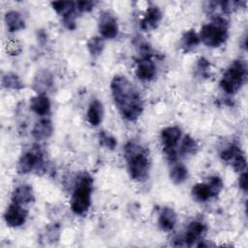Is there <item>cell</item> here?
I'll return each mask as SVG.
<instances>
[{"instance_id":"obj_24","label":"cell","mask_w":248,"mask_h":248,"mask_svg":"<svg viewBox=\"0 0 248 248\" xmlns=\"http://www.w3.org/2000/svg\"><path fill=\"white\" fill-rule=\"evenodd\" d=\"M199 145L198 142L189 135H186L181 142L180 148H179V154L181 156H189V155H195L198 152Z\"/></svg>"},{"instance_id":"obj_14","label":"cell","mask_w":248,"mask_h":248,"mask_svg":"<svg viewBox=\"0 0 248 248\" xmlns=\"http://www.w3.org/2000/svg\"><path fill=\"white\" fill-rule=\"evenodd\" d=\"M163 15L162 12L160 11V9L158 7H149L147 8V10L145 11L140 25V29L148 32L151 30H154L157 28V26L159 25L160 21L162 20Z\"/></svg>"},{"instance_id":"obj_1","label":"cell","mask_w":248,"mask_h":248,"mask_svg":"<svg viewBox=\"0 0 248 248\" xmlns=\"http://www.w3.org/2000/svg\"><path fill=\"white\" fill-rule=\"evenodd\" d=\"M114 105L121 116L128 121H136L142 113L143 102L140 91L125 76H115L110 82Z\"/></svg>"},{"instance_id":"obj_23","label":"cell","mask_w":248,"mask_h":248,"mask_svg":"<svg viewBox=\"0 0 248 248\" xmlns=\"http://www.w3.org/2000/svg\"><path fill=\"white\" fill-rule=\"evenodd\" d=\"M170 178L174 184H181L188 178V170L182 163H176L170 170Z\"/></svg>"},{"instance_id":"obj_10","label":"cell","mask_w":248,"mask_h":248,"mask_svg":"<svg viewBox=\"0 0 248 248\" xmlns=\"http://www.w3.org/2000/svg\"><path fill=\"white\" fill-rule=\"evenodd\" d=\"M221 159L226 162L227 164H230L231 167L235 171H244L247 166L246 157L241 150L239 146L236 144L231 143L227 145L220 153Z\"/></svg>"},{"instance_id":"obj_29","label":"cell","mask_w":248,"mask_h":248,"mask_svg":"<svg viewBox=\"0 0 248 248\" xmlns=\"http://www.w3.org/2000/svg\"><path fill=\"white\" fill-rule=\"evenodd\" d=\"M242 4H245V2H241V1H222L219 3L222 11L226 14H230L235 10H237L238 8L241 7Z\"/></svg>"},{"instance_id":"obj_4","label":"cell","mask_w":248,"mask_h":248,"mask_svg":"<svg viewBox=\"0 0 248 248\" xmlns=\"http://www.w3.org/2000/svg\"><path fill=\"white\" fill-rule=\"evenodd\" d=\"M229 24L222 16H215L209 23L204 24L200 31V41L210 47L222 46L228 39Z\"/></svg>"},{"instance_id":"obj_21","label":"cell","mask_w":248,"mask_h":248,"mask_svg":"<svg viewBox=\"0 0 248 248\" xmlns=\"http://www.w3.org/2000/svg\"><path fill=\"white\" fill-rule=\"evenodd\" d=\"M5 24L9 32H16L25 27L22 15L17 11H9L5 15Z\"/></svg>"},{"instance_id":"obj_28","label":"cell","mask_w":248,"mask_h":248,"mask_svg":"<svg viewBox=\"0 0 248 248\" xmlns=\"http://www.w3.org/2000/svg\"><path fill=\"white\" fill-rule=\"evenodd\" d=\"M98 140L102 146H105L106 148H108L109 150H113L117 145L116 139L105 131H101L99 133Z\"/></svg>"},{"instance_id":"obj_5","label":"cell","mask_w":248,"mask_h":248,"mask_svg":"<svg viewBox=\"0 0 248 248\" xmlns=\"http://www.w3.org/2000/svg\"><path fill=\"white\" fill-rule=\"evenodd\" d=\"M247 76V68L242 60H234L227 68L220 80V87L227 94H235L243 85Z\"/></svg>"},{"instance_id":"obj_12","label":"cell","mask_w":248,"mask_h":248,"mask_svg":"<svg viewBox=\"0 0 248 248\" xmlns=\"http://www.w3.org/2000/svg\"><path fill=\"white\" fill-rule=\"evenodd\" d=\"M98 28L102 38L113 39L118 34L117 20L114 16L108 12H104L100 15Z\"/></svg>"},{"instance_id":"obj_17","label":"cell","mask_w":248,"mask_h":248,"mask_svg":"<svg viewBox=\"0 0 248 248\" xmlns=\"http://www.w3.org/2000/svg\"><path fill=\"white\" fill-rule=\"evenodd\" d=\"M176 222L177 215L175 211L169 206L163 207L158 217V225L160 229L165 232H170L175 227Z\"/></svg>"},{"instance_id":"obj_16","label":"cell","mask_w":248,"mask_h":248,"mask_svg":"<svg viewBox=\"0 0 248 248\" xmlns=\"http://www.w3.org/2000/svg\"><path fill=\"white\" fill-rule=\"evenodd\" d=\"M35 196L33 188L30 185L24 184L16 187L12 194V202L25 205L34 202Z\"/></svg>"},{"instance_id":"obj_6","label":"cell","mask_w":248,"mask_h":248,"mask_svg":"<svg viewBox=\"0 0 248 248\" xmlns=\"http://www.w3.org/2000/svg\"><path fill=\"white\" fill-rule=\"evenodd\" d=\"M45 169L44 154L39 145H33L31 149L25 151L17 161L16 170L20 174H27L30 172L39 173Z\"/></svg>"},{"instance_id":"obj_8","label":"cell","mask_w":248,"mask_h":248,"mask_svg":"<svg viewBox=\"0 0 248 248\" xmlns=\"http://www.w3.org/2000/svg\"><path fill=\"white\" fill-rule=\"evenodd\" d=\"M181 138V130L177 126H169L161 131L160 139L164 152L170 162L177 159V144Z\"/></svg>"},{"instance_id":"obj_20","label":"cell","mask_w":248,"mask_h":248,"mask_svg":"<svg viewBox=\"0 0 248 248\" xmlns=\"http://www.w3.org/2000/svg\"><path fill=\"white\" fill-rule=\"evenodd\" d=\"M50 101L46 95L38 94L30 99V109L38 115H47L50 111Z\"/></svg>"},{"instance_id":"obj_30","label":"cell","mask_w":248,"mask_h":248,"mask_svg":"<svg viewBox=\"0 0 248 248\" xmlns=\"http://www.w3.org/2000/svg\"><path fill=\"white\" fill-rule=\"evenodd\" d=\"M197 68L198 71L202 75V76H207L210 70V63L208 60H206L203 57H201L197 61Z\"/></svg>"},{"instance_id":"obj_22","label":"cell","mask_w":248,"mask_h":248,"mask_svg":"<svg viewBox=\"0 0 248 248\" xmlns=\"http://www.w3.org/2000/svg\"><path fill=\"white\" fill-rule=\"evenodd\" d=\"M200 42L199 34H197L195 30H188L181 37V47L184 52H189L195 49Z\"/></svg>"},{"instance_id":"obj_13","label":"cell","mask_w":248,"mask_h":248,"mask_svg":"<svg viewBox=\"0 0 248 248\" xmlns=\"http://www.w3.org/2000/svg\"><path fill=\"white\" fill-rule=\"evenodd\" d=\"M205 232H206V226L202 221L195 220L190 222L186 229L185 235L182 238L184 245L191 246L198 241H202V237L205 234Z\"/></svg>"},{"instance_id":"obj_9","label":"cell","mask_w":248,"mask_h":248,"mask_svg":"<svg viewBox=\"0 0 248 248\" xmlns=\"http://www.w3.org/2000/svg\"><path fill=\"white\" fill-rule=\"evenodd\" d=\"M140 58L136 68V76L143 81H150L156 76V65L151 59V50L147 45L140 47Z\"/></svg>"},{"instance_id":"obj_26","label":"cell","mask_w":248,"mask_h":248,"mask_svg":"<svg viewBox=\"0 0 248 248\" xmlns=\"http://www.w3.org/2000/svg\"><path fill=\"white\" fill-rule=\"evenodd\" d=\"M105 47V43L102 37H92L87 42V49L93 57L102 54Z\"/></svg>"},{"instance_id":"obj_2","label":"cell","mask_w":248,"mask_h":248,"mask_svg":"<svg viewBox=\"0 0 248 248\" xmlns=\"http://www.w3.org/2000/svg\"><path fill=\"white\" fill-rule=\"evenodd\" d=\"M130 177L138 182L145 181L149 176L151 161L147 147L140 142L130 140L123 148Z\"/></svg>"},{"instance_id":"obj_32","label":"cell","mask_w":248,"mask_h":248,"mask_svg":"<svg viewBox=\"0 0 248 248\" xmlns=\"http://www.w3.org/2000/svg\"><path fill=\"white\" fill-rule=\"evenodd\" d=\"M6 50L11 55H17L21 51V46H20V44L17 41L11 40V41H9L7 43Z\"/></svg>"},{"instance_id":"obj_15","label":"cell","mask_w":248,"mask_h":248,"mask_svg":"<svg viewBox=\"0 0 248 248\" xmlns=\"http://www.w3.org/2000/svg\"><path fill=\"white\" fill-rule=\"evenodd\" d=\"M53 86L52 75L47 70H40L34 77L33 88L41 95H46V93Z\"/></svg>"},{"instance_id":"obj_31","label":"cell","mask_w":248,"mask_h":248,"mask_svg":"<svg viewBox=\"0 0 248 248\" xmlns=\"http://www.w3.org/2000/svg\"><path fill=\"white\" fill-rule=\"evenodd\" d=\"M95 4L96 2L94 1H78L76 2V8L79 13L90 12L94 8Z\"/></svg>"},{"instance_id":"obj_25","label":"cell","mask_w":248,"mask_h":248,"mask_svg":"<svg viewBox=\"0 0 248 248\" xmlns=\"http://www.w3.org/2000/svg\"><path fill=\"white\" fill-rule=\"evenodd\" d=\"M2 86L8 89L20 90L24 87L20 78L15 73H7L2 77Z\"/></svg>"},{"instance_id":"obj_11","label":"cell","mask_w":248,"mask_h":248,"mask_svg":"<svg viewBox=\"0 0 248 248\" xmlns=\"http://www.w3.org/2000/svg\"><path fill=\"white\" fill-rule=\"evenodd\" d=\"M27 210L22 205L12 202L4 213V220L9 227L16 228L22 226L27 219Z\"/></svg>"},{"instance_id":"obj_18","label":"cell","mask_w":248,"mask_h":248,"mask_svg":"<svg viewBox=\"0 0 248 248\" xmlns=\"http://www.w3.org/2000/svg\"><path fill=\"white\" fill-rule=\"evenodd\" d=\"M53 134L52 122L47 118H43L35 123L32 129V136L37 140H44Z\"/></svg>"},{"instance_id":"obj_27","label":"cell","mask_w":248,"mask_h":248,"mask_svg":"<svg viewBox=\"0 0 248 248\" xmlns=\"http://www.w3.org/2000/svg\"><path fill=\"white\" fill-rule=\"evenodd\" d=\"M51 6L53 10L60 15L61 16H64L68 13H70L72 10L76 8V2L72 1H55L51 2Z\"/></svg>"},{"instance_id":"obj_19","label":"cell","mask_w":248,"mask_h":248,"mask_svg":"<svg viewBox=\"0 0 248 248\" xmlns=\"http://www.w3.org/2000/svg\"><path fill=\"white\" fill-rule=\"evenodd\" d=\"M86 117L89 124L94 127L101 124L104 117V106L100 100L94 99L91 101L88 106Z\"/></svg>"},{"instance_id":"obj_33","label":"cell","mask_w":248,"mask_h":248,"mask_svg":"<svg viewBox=\"0 0 248 248\" xmlns=\"http://www.w3.org/2000/svg\"><path fill=\"white\" fill-rule=\"evenodd\" d=\"M238 185L243 192L247 191V172L246 171H242L240 173V176L238 178Z\"/></svg>"},{"instance_id":"obj_7","label":"cell","mask_w":248,"mask_h":248,"mask_svg":"<svg viewBox=\"0 0 248 248\" xmlns=\"http://www.w3.org/2000/svg\"><path fill=\"white\" fill-rule=\"evenodd\" d=\"M223 189V181L217 176H210L206 182L197 183L192 187L191 194L194 200L200 202H207L208 200L217 197Z\"/></svg>"},{"instance_id":"obj_3","label":"cell","mask_w":248,"mask_h":248,"mask_svg":"<svg viewBox=\"0 0 248 248\" xmlns=\"http://www.w3.org/2000/svg\"><path fill=\"white\" fill-rule=\"evenodd\" d=\"M93 179L88 172L78 175L71 197V209L77 215H84L91 205Z\"/></svg>"}]
</instances>
